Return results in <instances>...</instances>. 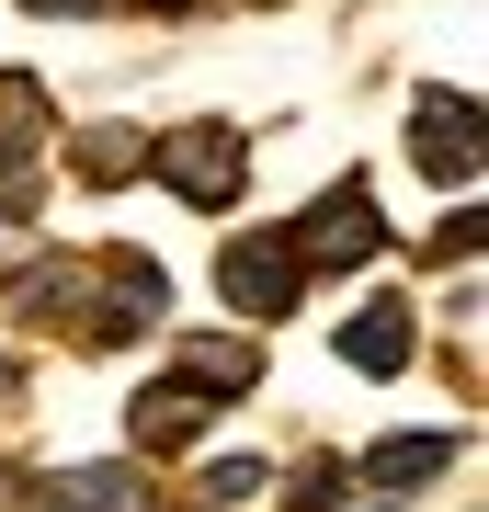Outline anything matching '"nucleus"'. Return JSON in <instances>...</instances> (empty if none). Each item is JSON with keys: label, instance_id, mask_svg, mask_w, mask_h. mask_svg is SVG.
<instances>
[{"label": "nucleus", "instance_id": "f257e3e1", "mask_svg": "<svg viewBox=\"0 0 489 512\" xmlns=\"http://www.w3.org/2000/svg\"><path fill=\"white\" fill-rule=\"evenodd\" d=\"M69 319H80V342H137L148 319H171V274H160L148 251H114V262H103V285H91Z\"/></svg>", "mask_w": 489, "mask_h": 512}, {"label": "nucleus", "instance_id": "f03ea898", "mask_svg": "<svg viewBox=\"0 0 489 512\" xmlns=\"http://www.w3.org/2000/svg\"><path fill=\"white\" fill-rule=\"evenodd\" d=\"M148 160H160V183L182 205H228L239 183H251V137H239V126H182V137L148 148Z\"/></svg>", "mask_w": 489, "mask_h": 512}, {"label": "nucleus", "instance_id": "7ed1b4c3", "mask_svg": "<svg viewBox=\"0 0 489 512\" xmlns=\"http://www.w3.org/2000/svg\"><path fill=\"white\" fill-rule=\"evenodd\" d=\"M296 285H308V262H296V239H273V228H251V239L217 251V296H228L239 319H285Z\"/></svg>", "mask_w": 489, "mask_h": 512}, {"label": "nucleus", "instance_id": "20e7f679", "mask_svg": "<svg viewBox=\"0 0 489 512\" xmlns=\"http://www.w3.org/2000/svg\"><path fill=\"white\" fill-rule=\"evenodd\" d=\"M387 251V228H376V194L364 183H330L308 205V228H296V262H376Z\"/></svg>", "mask_w": 489, "mask_h": 512}, {"label": "nucleus", "instance_id": "39448f33", "mask_svg": "<svg viewBox=\"0 0 489 512\" xmlns=\"http://www.w3.org/2000/svg\"><path fill=\"white\" fill-rule=\"evenodd\" d=\"M410 160L433 171V183H467V171H478V103H467V92H421V114H410Z\"/></svg>", "mask_w": 489, "mask_h": 512}, {"label": "nucleus", "instance_id": "423d86ee", "mask_svg": "<svg viewBox=\"0 0 489 512\" xmlns=\"http://www.w3.org/2000/svg\"><path fill=\"white\" fill-rule=\"evenodd\" d=\"M410 353H421V330H410L399 296H376V308H353V319H342V365H353V376H399Z\"/></svg>", "mask_w": 489, "mask_h": 512}, {"label": "nucleus", "instance_id": "0eeeda50", "mask_svg": "<svg viewBox=\"0 0 489 512\" xmlns=\"http://www.w3.org/2000/svg\"><path fill=\"white\" fill-rule=\"evenodd\" d=\"M444 467H455V433H387L353 478H364V490H433Z\"/></svg>", "mask_w": 489, "mask_h": 512}, {"label": "nucleus", "instance_id": "6e6552de", "mask_svg": "<svg viewBox=\"0 0 489 512\" xmlns=\"http://www.w3.org/2000/svg\"><path fill=\"white\" fill-rule=\"evenodd\" d=\"M205 410L217 399H194V387H148V399L126 410V433H137V456H182V444L205 433Z\"/></svg>", "mask_w": 489, "mask_h": 512}, {"label": "nucleus", "instance_id": "1a4fd4ad", "mask_svg": "<svg viewBox=\"0 0 489 512\" xmlns=\"http://www.w3.org/2000/svg\"><path fill=\"white\" fill-rule=\"evenodd\" d=\"M35 137H46V92H35V80H0V205H23Z\"/></svg>", "mask_w": 489, "mask_h": 512}, {"label": "nucleus", "instance_id": "9d476101", "mask_svg": "<svg viewBox=\"0 0 489 512\" xmlns=\"http://www.w3.org/2000/svg\"><path fill=\"white\" fill-rule=\"evenodd\" d=\"M251 376H262L251 342H182V387H194V399H239Z\"/></svg>", "mask_w": 489, "mask_h": 512}, {"label": "nucleus", "instance_id": "9b49d317", "mask_svg": "<svg viewBox=\"0 0 489 512\" xmlns=\"http://www.w3.org/2000/svg\"><path fill=\"white\" fill-rule=\"evenodd\" d=\"M137 171H148V137H137V126H91V137H80V183L114 194V183H137Z\"/></svg>", "mask_w": 489, "mask_h": 512}, {"label": "nucleus", "instance_id": "f8f14e48", "mask_svg": "<svg viewBox=\"0 0 489 512\" xmlns=\"http://www.w3.org/2000/svg\"><path fill=\"white\" fill-rule=\"evenodd\" d=\"M57 501H69V512H137V467H69Z\"/></svg>", "mask_w": 489, "mask_h": 512}, {"label": "nucleus", "instance_id": "ddd939ff", "mask_svg": "<svg viewBox=\"0 0 489 512\" xmlns=\"http://www.w3.org/2000/svg\"><path fill=\"white\" fill-rule=\"evenodd\" d=\"M12 308H23V319L80 308V274H69V262H35V274H12ZM57 330H69V319H57Z\"/></svg>", "mask_w": 489, "mask_h": 512}, {"label": "nucleus", "instance_id": "4468645a", "mask_svg": "<svg viewBox=\"0 0 489 512\" xmlns=\"http://www.w3.org/2000/svg\"><path fill=\"white\" fill-rule=\"evenodd\" d=\"M262 490H273L262 456H217V467H205V501H217V512H228V501H262Z\"/></svg>", "mask_w": 489, "mask_h": 512}, {"label": "nucleus", "instance_id": "2eb2a0df", "mask_svg": "<svg viewBox=\"0 0 489 512\" xmlns=\"http://www.w3.org/2000/svg\"><path fill=\"white\" fill-rule=\"evenodd\" d=\"M342 501V467H296V512H330Z\"/></svg>", "mask_w": 489, "mask_h": 512}, {"label": "nucleus", "instance_id": "dca6fc26", "mask_svg": "<svg viewBox=\"0 0 489 512\" xmlns=\"http://www.w3.org/2000/svg\"><path fill=\"white\" fill-rule=\"evenodd\" d=\"M35 12H103V0H35Z\"/></svg>", "mask_w": 489, "mask_h": 512}, {"label": "nucleus", "instance_id": "f3484780", "mask_svg": "<svg viewBox=\"0 0 489 512\" xmlns=\"http://www.w3.org/2000/svg\"><path fill=\"white\" fill-rule=\"evenodd\" d=\"M148 12H194V0H148Z\"/></svg>", "mask_w": 489, "mask_h": 512}]
</instances>
